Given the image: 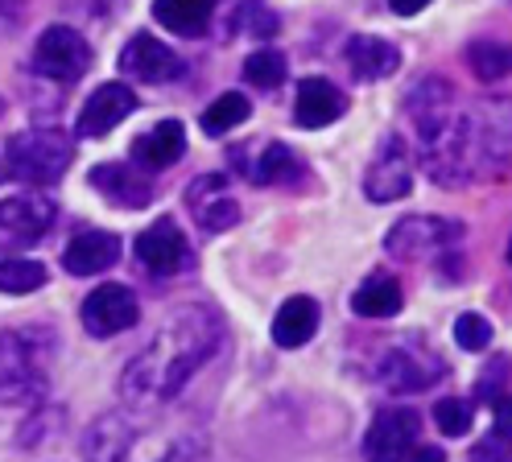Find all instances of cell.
Masks as SVG:
<instances>
[{"mask_svg":"<svg viewBox=\"0 0 512 462\" xmlns=\"http://www.w3.org/2000/svg\"><path fill=\"white\" fill-rule=\"evenodd\" d=\"M21 5H25V0H0V29H9L21 17Z\"/></svg>","mask_w":512,"mask_h":462,"instance_id":"obj_37","label":"cell"},{"mask_svg":"<svg viewBox=\"0 0 512 462\" xmlns=\"http://www.w3.org/2000/svg\"><path fill=\"white\" fill-rule=\"evenodd\" d=\"M405 306V293H401V281L389 277V273H380V277H368L356 297H351V310H356L360 318H393L401 314Z\"/></svg>","mask_w":512,"mask_h":462,"instance_id":"obj_25","label":"cell"},{"mask_svg":"<svg viewBox=\"0 0 512 462\" xmlns=\"http://www.w3.org/2000/svg\"><path fill=\"white\" fill-rule=\"evenodd\" d=\"M54 203L42 194H17L0 203V252L5 256H21L25 248H34L50 223H54Z\"/></svg>","mask_w":512,"mask_h":462,"instance_id":"obj_8","label":"cell"},{"mask_svg":"<svg viewBox=\"0 0 512 462\" xmlns=\"http://www.w3.org/2000/svg\"><path fill=\"white\" fill-rule=\"evenodd\" d=\"M471 462H512V442L500 438V434H492V438H484V442H475Z\"/></svg>","mask_w":512,"mask_h":462,"instance_id":"obj_33","label":"cell"},{"mask_svg":"<svg viewBox=\"0 0 512 462\" xmlns=\"http://www.w3.org/2000/svg\"><path fill=\"white\" fill-rule=\"evenodd\" d=\"M0 178H5V174H0Z\"/></svg>","mask_w":512,"mask_h":462,"instance_id":"obj_39","label":"cell"},{"mask_svg":"<svg viewBox=\"0 0 512 462\" xmlns=\"http://www.w3.org/2000/svg\"><path fill=\"white\" fill-rule=\"evenodd\" d=\"M215 5L219 0H153V17L170 33L199 38V33L211 25V17H215Z\"/></svg>","mask_w":512,"mask_h":462,"instance_id":"obj_23","label":"cell"},{"mask_svg":"<svg viewBox=\"0 0 512 462\" xmlns=\"http://www.w3.org/2000/svg\"><path fill=\"white\" fill-rule=\"evenodd\" d=\"M302 170H306V165L298 161V153H294L290 145L269 141V145L261 149V157H256L244 174H248L256 186H290V182L302 178Z\"/></svg>","mask_w":512,"mask_h":462,"instance_id":"obj_24","label":"cell"},{"mask_svg":"<svg viewBox=\"0 0 512 462\" xmlns=\"http://www.w3.org/2000/svg\"><path fill=\"white\" fill-rule=\"evenodd\" d=\"M75 145L67 132L58 128H34V132H17L5 145V178L29 182V186H50L71 170Z\"/></svg>","mask_w":512,"mask_h":462,"instance_id":"obj_5","label":"cell"},{"mask_svg":"<svg viewBox=\"0 0 512 462\" xmlns=\"http://www.w3.org/2000/svg\"><path fill=\"white\" fill-rule=\"evenodd\" d=\"M463 236V223L442 219V215H405L401 223L389 227L384 248L393 260H430V256H446Z\"/></svg>","mask_w":512,"mask_h":462,"instance_id":"obj_6","label":"cell"},{"mask_svg":"<svg viewBox=\"0 0 512 462\" xmlns=\"http://www.w3.org/2000/svg\"><path fill=\"white\" fill-rule=\"evenodd\" d=\"M91 186L100 190L108 203L128 207V211H141V207L153 203V182L145 174H137V170H128V165H116V161L95 165V170H91Z\"/></svg>","mask_w":512,"mask_h":462,"instance_id":"obj_18","label":"cell"},{"mask_svg":"<svg viewBox=\"0 0 512 462\" xmlns=\"http://www.w3.org/2000/svg\"><path fill=\"white\" fill-rule=\"evenodd\" d=\"M219 347H223V318L203 302L178 306L157 326V335L128 359L120 376V396L128 405H166L195 380L203 363L215 359Z\"/></svg>","mask_w":512,"mask_h":462,"instance_id":"obj_2","label":"cell"},{"mask_svg":"<svg viewBox=\"0 0 512 462\" xmlns=\"http://www.w3.org/2000/svg\"><path fill=\"white\" fill-rule=\"evenodd\" d=\"M54 330L13 326L0 330V405H42L50 392Z\"/></svg>","mask_w":512,"mask_h":462,"instance_id":"obj_3","label":"cell"},{"mask_svg":"<svg viewBox=\"0 0 512 462\" xmlns=\"http://www.w3.org/2000/svg\"><path fill=\"white\" fill-rule=\"evenodd\" d=\"M508 260H512V240H508Z\"/></svg>","mask_w":512,"mask_h":462,"instance_id":"obj_38","label":"cell"},{"mask_svg":"<svg viewBox=\"0 0 512 462\" xmlns=\"http://www.w3.org/2000/svg\"><path fill=\"white\" fill-rule=\"evenodd\" d=\"M413 190V153L401 137H384L376 161L364 174V194L372 203H397Z\"/></svg>","mask_w":512,"mask_h":462,"instance_id":"obj_12","label":"cell"},{"mask_svg":"<svg viewBox=\"0 0 512 462\" xmlns=\"http://www.w3.org/2000/svg\"><path fill=\"white\" fill-rule=\"evenodd\" d=\"M42 285H46V269L38 260H25V256L0 260V293H34Z\"/></svg>","mask_w":512,"mask_h":462,"instance_id":"obj_28","label":"cell"},{"mask_svg":"<svg viewBox=\"0 0 512 462\" xmlns=\"http://www.w3.org/2000/svg\"><path fill=\"white\" fill-rule=\"evenodd\" d=\"M116 260H120V236H112L104 227H83L67 244V252H62V269L71 277H95L112 269Z\"/></svg>","mask_w":512,"mask_h":462,"instance_id":"obj_17","label":"cell"},{"mask_svg":"<svg viewBox=\"0 0 512 462\" xmlns=\"http://www.w3.org/2000/svg\"><path fill=\"white\" fill-rule=\"evenodd\" d=\"M422 434V417L409 405H389L380 409L364 434V458L368 462H401Z\"/></svg>","mask_w":512,"mask_h":462,"instance_id":"obj_10","label":"cell"},{"mask_svg":"<svg viewBox=\"0 0 512 462\" xmlns=\"http://www.w3.org/2000/svg\"><path fill=\"white\" fill-rule=\"evenodd\" d=\"M137 112V95L133 87H124V83H104V87H95L87 95V104L79 112V124H75V137H87V141H100L108 137V132L128 120Z\"/></svg>","mask_w":512,"mask_h":462,"instance_id":"obj_14","label":"cell"},{"mask_svg":"<svg viewBox=\"0 0 512 462\" xmlns=\"http://www.w3.org/2000/svg\"><path fill=\"white\" fill-rule=\"evenodd\" d=\"M409 120L422 137L426 174L438 186L512 178L508 99H479L463 108L446 79H426L409 91Z\"/></svg>","mask_w":512,"mask_h":462,"instance_id":"obj_1","label":"cell"},{"mask_svg":"<svg viewBox=\"0 0 512 462\" xmlns=\"http://www.w3.org/2000/svg\"><path fill=\"white\" fill-rule=\"evenodd\" d=\"M91 66V46L79 29L71 25H50L38 46H34V71L54 83H79Z\"/></svg>","mask_w":512,"mask_h":462,"instance_id":"obj_9","label":"cell"},{"mask_svg":"<svg viewBox=\"0 0 512 462\" xmlns=\"http://www.w3.org/2000/svg\"><path fill=\"white\" fill-rule=\"evenodd\" d=\"M182 153H186V128L178 120L153 124L149 132H141L133 141V161L141 170H166V165L182 161Z\"/></svg>","mask_w":512,"mask_h":462,"instance_id":"obj_21","label":"cell"},{"mask_svg":"<svg viewBox=\"0 0 512 462\" xmlns=\"http://www.w3.org/2000/svg\"><path fill=\"white\" fill-rule=\"evenodd\" d=\"M178 454H182V446L170 434H162V429H153L120 409L95 417L83 434L87 462H178Z\"/></svg>","mask_w":512,"mask_h":462,"instance_id":"obj_4","label":"cell"},{"mask_svg":"<svg viewBox=\"0 0 512 462\" xmlns=\"http://www.w3.org/2000/svg\"><path fill=\"white\" fill-rule=\"evenodd\" d=\"M186 207L203 231H228L240 219V207L228 190V174H203L186 186Z\"/></svg>","mask_w":512,"mask_h":462,"instance_id":"obj_15","label":"cell"},{"mask_svg":"<svg viewBox=\"0 0 512 462\" xmlns=\"http://www.w3.org/2000/svg\"><path fill=\"white\" fill-rule=\"evenodd\" d=\"M79 318H83V326H87L91 339H112V335H120V330L137 326L141 302H137V293L128 289V285L108 281V285H100V289L87 293Z\"/></svg>","mask_w":512,"mask_h":462,"instance_id":"obj_11","label":"cell"},{"mask_svg":"<svg viewBox=\"0 0 512 462\" xmlns=\"http://www.w3.org/2000/svg\"><path fill=\"white\" fill-rule=\"evenodd\" d=\"M137 260L153 277H174L190 264V244L178 231V223L166 215V219H153L141 236H137Z\"/></svg>","mask_w":512,"mask_h":462,"instance_id":"obj_13","label":"cell"},{"mask_svg":"<svg viewBox=\"0 0 512 462\" xmlns=\"http://www.w3.org/2000/svg\"><path fill=\"white\" fill-rule=\"evenodd\" d=\"M455 343L463 351H484L492 343V322L484 314H459L455 318Z\"/></svg>","mask_w":512,"mask_h":462,"instance_id":"obj_32","label":"cell"},{"mask_svg":"<svg viewBox=\"0 0 512 462\" xmlns=\"http://www.w3.org/2000/svg\"><path fill=\"white\" fill-rule=\"evenodd\" d=\"M244 79H248L252 87H261V91L281 87V83H285V58H281V50L261 46L256 54H248V58H244Z\"/></svg>","mask_w":512,"mask_h":462,"instance_id":"obj_30","label":"cell"},{"mask_svg":"<svg viewBox=\"0 0 512 462\" xmlns=\"http://www.w3.org/2000/svg\"><path fill=\"white\" fill-rule=\"evenodd\" d=\"M347 66H351V75H356V79L380 83V79H389V75L401 71V50L393 42L364 33V38H351L347 42Z\"/></svg>","mask_w":512,"mask_h":462,"instance_id":"obj_20","label":"cell"},{"mask_svg":"<svg viewBox=\"0 0 512 462\" xmlns=\"http://www.w3.org/2000/svg\"><path fill=\"white\" fill-rule=\"evenodd\" d=\"M492 417H496V434L512 442V396H496Z\"/></svg>","mask_w":512,"mask_h":462,"instance_id":"obj_34","label":"cell"},{"mask_svg":"<svg viewBox=\"0 0 512 462\" xmlns=\"http://www.w3.org/2000/svg\"><path fill=\"white\" fill-rule=\"evenodd\" d=\"M318 302L314 297H306V293H298V297H290L281 310H277V318H273V343L277 347H285V351H294V347H306L314 335H318Z\"/></svg>","mask_w":512,"mask_h":462,"instance_id":"obj_22","label":"cell"},{"mask_svg":"<svg viewBox=\"0 0 512 462\" xmlns=\"http://www.w3.org/2000/svg\"><path fill=\"white\" fill-rule=\"evenodd\" d=\"M277 25L281 21L265 0H240L232 13V33H240V38H273Z\"/></svg>","mask_w":512,"mask_h":462,"instance_id":"obj_27","label":"cell"},{"mask_svg":"<svg viewBox=\"0 0 512 462\" xmlns=\"http://www.w3.org/2000/svg\"><path fill=\"white\" fill-rule=\"evenodd\" d=\"M405 458L409 462H446V450L442 446H413Z\"/></svg>","mask_w":512,"mask_h":462,"instance_id":"obj_35","label":"cell"},{"mask_svg":"<svg viewBox=\"0 0 512 462\" xmlns=\"http://www.w3.org/2000/svg\"><path fill=\"white\" fill-rule=\"evenodd\" d=\"M376 380H380L384 392H393V396L426 392L434 380H442V359L422 339H405V343H397V347H389L380 355Z\"/></svg>","mask_w":512,"mask_h":462,"instance_id":"obj_7","label":"cell"},{"mask_svg":"<svg viewBox=\"0 0 512 462\" xmlns=\"http://www.w3.org/2000/svg\"><path fill=\"white\" fill-rule=\"evenodd\" d=\"M434 421H438L442 434L463 438L471 429V421H475V409H471V401H463V396H446V401L434 405Z\"/></svg>","mask_w":512,"mask_h":462,"instance_id":"obj_31","label":"cell"},{"mask_svg":"<svg viewBox=\"0 0 512 462\" xmlns=\"http://www.w3.org/2000/svg\"><path fill=\"white\" fill-rule=\"evenodd\" d=\"M120 71L141 83H170L182 75V58L166 42H157L153 33H137V38H128V46L120 50Z\"/></svg>","mask_w":512,"mask_h":462,"instance_id":"obj_16","label":"cell"},{"mask_svg":"<svg viewBox=\"0 0 512 462\" xmlns=\"http://www.w3.org/2000/svg\"><path fill=\"white\" fill-rule=\"evenodd\" d=\"M343 112H347V99H343V91H339L335 83H327V79H306V83L298 87L294 120H298L302 128H327V124H335Z\"/></svg>","mask_w":512,"mask_h":462,"instance_id":"obj_19","label":"cell"},{"mask_svg":"<svg viewBox=\"0 0 512 462\" xmlns=\"http://www.w3.org/2000/svg\"><path fill=\"white\" fill-rule=\"evenodd\" d=\"M426 5H430V0H389V9H393L397 17H418Z\"/></svg>","mask_w":512,"mask_h":462,"instance_id":"obj_36","label":"cell"},{"mask_svg":"<svg viewBox=\"0 0 512 462\" xmlns=\"http://www.w3.org/2000/svg\"><path fill=\"white\" fill-rule=\"evenodd\" d=\"M467 62H471V71L492 83V79H504L512 71V50L500 46V42H471L467 46Z\"/></svg>","mask_w":512,"mask_h":462,"instance_id":"obj_29","label":"cell"},{"mask_svg":"<svg viewBox=\"0 0 512 462\" xmlns=\"http://www.w3.org/2000/svg\"><path fill=\"white\" fill-rule=\"evenodd\" d=\"M252 116V104L240 95V91H223L215 104L203 112V128L211 132V137H223V132H232L236 124H244Z\"/></svg>","mask_w":512,"mask_h":462,"instance_id":"obj_26","label":"cell"}]
</instances>
